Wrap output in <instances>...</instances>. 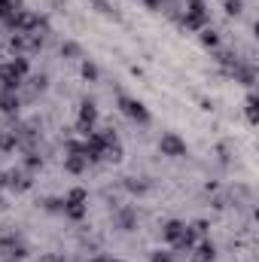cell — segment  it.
I'll return each mask as SVG.
<instances>
[{
  "instance_id": "1",
  "label": "cell",
  "mask_w": 259,
  "mask_h": 262,
  "mask_svg": "<svg viewBox=\"0 0 259 262\" xmlns=\"http://www.w3.org/2000/svg\"><path fill=\"white\" fill-rule=\"evenodd\" d=\"M25 76H28V58L15 55L12 61H6V64L0 67V85H3V92H18L21 82H25Z\"/></svg>"
},
{
  "instance_id": "2",
  "label": "cell",
  "mask_w": 259,
  "mask_h": 262,
  "mask_svg": "<svg viewBox=\"0 0 259 262\" xmlns=\"http://www.w3.org/2000/svg\"><path fill=\"white\" fill-rule=\"evenodd\" d=\"M207 18H210V12H207V3H204V0H189V3H186L183 28H189V31H201V28H207Z\"/></svg>"
},
{
  "instance_id": "3",
  "label": "cell",
  "mask_w": 259,
  "mask_h": 262,
  "mask_svg": "<svg viewBox=\"0 0 259 262\" xmlns=\"http://www.w3.org/2000/svg\"><path fill=\"white\" fill-rule=\"evenodd\" d=\"M159 152H162V156H168V159H183V156L189 152V146H186V140H183L180 134L168 131V134H162V137H159Z\"/></svg>"
},
{
  "instance_id": "4",
  "label": "cell",
  "mask_w": 259,
  "mask_h": 262,
  "mask_svg": "<svg viewBox=\"0 0 259 262\" xmlns=\"http://www.w3.org/2000/svg\"><path fill=\"white\" fill-rule=\"evenodd\" d=\"M119 110L128 116L131 122H140V125H146L149 122V110H146V104L143 101H137V98H119Z\"/></svg>"
},
{
  "instance_id": "5",
  "label": "cell",
  "mask_w": 259,
  "mask_h": 262,
  "mask_svg": "<svg viewBox=\"0 0 259 262\" xmlns=\"http://www.w3.org/2000/svg\"><path fill=\"white\" fill-rule=\"evenodd\" d=\"M89 168V159L82 156L79 143H67V156H64V171L67 174H82Z\"/></svg>"
},
{
  "instance_id": "6",
  "label": "cell",
  "mask_w": 259,
  "mask_h": 262,
  "mask_svg": "<svg viewBox=\"0 0 259 262\" xmlns=\"http://www.w3.org/2000/svg\"><path fill=\"white\" fill-rule=\"evenodd\" d=\"M98 122V104L95 101H82L79 104V134H92Z\"/></svg>"
},
{
  "instance_id": "7",
  "label": "cell",
  "mask_w": 259,
  "mask_h": 262,
  "mask_svg": "<svg viewBox=\"0 0 259 262\" xmlns=\"http://www.w3.org/2000/svg\"><path fill=\"white\" fill-rule=\"evenodd\" d=\"M21 9H25V0H0V21L6 28H12Z\"/></svg>"
},
{
  "instance_id": "8",
  "label": "cell",
  "mask_w": 259,
  "mask_h": 262,
  "mask_svg": "<svg viewBox=\"0 0 259 262\" xmlns=\"http://www.w3.org/2000/svg\"><path fill=\"white\" fill-rule=\"evenodd\" d=\"M3 186L12 189V192H25V189H31V174H25V171H6Z\"/></svg>"
},
{
  "instance_id": "9",
  "label": "cell",
  "mask_w": 259,
  "mask_h": 262,
  "mask_svg": "<svg viewBox=\"0 0 259 262\" xmlns=\"http://www.w3.org/2000/svg\"><path fill=\"white\" fill-rule=\"evenodd\" d=\"M183 232H186V223H180V220H168V223L162 226V241H168V244H177Z\"/></svg>"
},
{
  "instance_id": "10",
  "label": "cell",
  "mask_w": 259,
  "mask_h": 262,
  "mask_svg": "<svg viewBox=\"0 0 259 262\" xmlns=\"http://www.w3.org/2000/svg\"><path fill=\"white\" fill-rule=\"evenodd\" d=\"M18 107H21V101H18V92H0V110H3L6 116L18 113Z\"/></svg>"
},
{
  "instance_id": "11",
  "label": "cell",
  "mask_w": 259,
  "mask_h": 262,
  "mask_svg": "<svg viewBox=\"0 0 259 262\" xmlns=\"http://www.w3.org/2000/svg\"><path fill=\"white\" fill-rule=\"evenodd\" d=\"M244 113H247V122H250V125L259 122V98L253 95V92L244 98Z\"/></svg>"
},
{
  "instance_id": "12",
  "label": "cell",
  "mask_w": 259,
  "mask_h": 262,
  "mask_svg": "<svg viewBox=\"0 0 259 262\" xmlns=\"http://www.w3.org/2000/svg\"><path fill=\"white\" fill-rule=\"evenodd\" d=\"M213 256H217V247L210 241H201L195 250V262H213Z\"/></svg>"
},
{
  "instance_id": "13",
  "label": "cell",
  "mask_w": 259,
  "mask_h": 262,
  "mask_svg": "<svg viewBox=\"0 0 259 262\" xmlns=\"http://www.w3.org/2000/svg\"><path fill=\"white\" fill-rule=\"evenodd\" d=\"M201 46L217 49V46H220V34H217L213 28H201Z\"/></svg>"
},
{
  "instance_id": "14",
  "label": "cell",
  "mask_w": 259,
  "mask_h": 262,
  "mask_svg": "<svg viewBox=\"0 0 259 262\" xmlns=\"http://www.w3.org/2000/svg\"><path fill=\"white\" fill-rule=\"evenodd\" d=\"M64 204H89V192L76 186V189H70V192L64 195Z\"/></svg>"
},
{
  "instance_id": "15",
  "label": "cell",
  "mask_w": 259,
  "mask_h": 262,
  "mask_svg": "<svg viewBox=\"0 0 259 262\" xmlns=\"http://www.w3.org/2000/svg\"><path fill=\"white\" fill-rule=\"evenodd\" d=\"M15 146H18V134H15V131H0V149L9 152V149H15Z\"/></svg>"
},
{
  "instance_id": "16",
  "label": "cell",
  "mask_w": 259,
  "mask_h": 262,
  "mask_svg": "<svg viewBox=\"0 0 259 262\" xmlns=\"http://www.w3.org/2000/svg\"><path fill=\"white\" fill-rule=\"evenodd\" d=\"M61 55H64V58H82V49H79L76 43H64V46H61Z\"/></svg>"
},
{
  "instance_id": "17",
  "label": "cell",
  "mask_w": 259,
  "mask_h": 262,
  "mask_svg": "<svg viewBox=\"0 0 259 262\" xmlns=\"http://www.w3.org/2000/svg\"><path fill=\"white\" fill-rule=\"evenodd\" d=\"M25 168H28V171H37V168H43V159H40L37 152H28V159H25Z\"/></svg>"
},
{
  "instance_id": "18",
  "label": "cell",
  "mask_w": 259,
  "mask_h": 262,
  "mask_svg": "<svg viewBox=\"0 0 259 262\" xmlns=\"http://www.w3.org/2000/svg\"><path fill=\"white\" fill-rule=\"evenodd\" d=\"M226 12L229 15H241L244 12V0H226Z\"/></svg>"
},
{
  "instance_id": "19",
  "label": "cell",
  "mask_w": 259,
  "mask_h": 262,
  "mask_svg": "<svg viewBox=\"0 0 259 262\" xmlns=\"http://www.w3.org/2000/svg\"><path fill=\"white\" fill-rule=\"evenodd\" d=\"M79 70H82V76H85V79H92V82L98 79V67L92 64V61H82V67H79Z\"/></svg>"
},
{
  "instance_id": "20",
  "label": "cell",
  "mask_w": 259,
  "mask_h": 262,
  "mask_svg": "<svg viewBox=\"0 0 259 262\" xmlns=\"http://www.w3.org/2000/svg\"><path fill=\"white\" fill-rule=\"evenodd\" d=\"M125 186H128L131 192H137V195H140V192H146V183H134V180H128Z\"/></svg>"
},
{
  "instance_id": "21",
  "label": "cell",
  "mask_w": 259,
  "mask_h": 262,
  "mask_svg": "<svg viewBox=\"0 0 259 262\" xmlns=\"http://www.w3.org/2000/svg\"><path fill=\"white\" fill-rule=\"evenodd\" d=\"M153 262H174V259H171V253H162L159 250V253H153Z\"/></svg>"
},
{
  "instance_id": "22",
  "label": "cell",
  "mask_w": 259,
  "mask_h": 262,
  "mask_svg": "<svg viewBox=\"0 0 259 262\" xmlns=\"http://www.w3.org/2000/svg\"><path fill=\"white\" fill-rule=\"evenodd\" d=\"M162 3H165V0H146V6H149V9H162Z\"/></svg>"
},
{
  "instance_id": "23",
  "label": "cell",
  "mask_w": 259,
  "mask_h": 262,
  "mask_svg": "<svg viewBox=\"0 0 259 262\" xmlns=\"http://www.w3.org/2000/svg\"><path fill=\"white\" fill-rule=\"evenodd\" d=\"M9 262H15V259H9Z\"/></svg>"
},
{
  "instance_id": "24",
  "label": "cell",
  "mask_w": 259,
  "mask_h": 262,
  "mask_svg": "<svg viewBox=\"0 0 259 262\" xmlns=\"http://www.w3.org/2000/svg\"><path fill=\"white\" fill-rule=\"evenodd\" d=\"M204 3H207V0H204Z\"/></svg>"
}]
</instances>
